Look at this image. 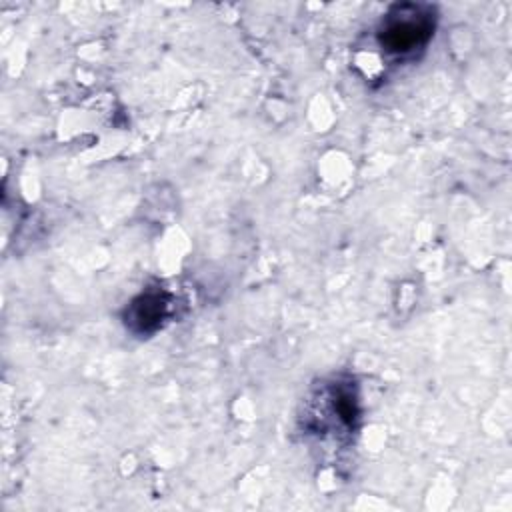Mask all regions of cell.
<instances>
[{
  "label": "cell",
  "instance_id": "6da1fadb",
  "mask_svg": "<svg viewBox=\"0 0 512 512\" xmlns=\"http://www.w3.org/2000/svg\"><path fill=\"white\" fill-rule=\"evenodd\" d=\"M434 36V10L426 4H394L380 22L378 44L386 54L410 56Z\"/></svg>",
  "mask_w": 512,
  "mask_h": 512
},
{
  "label": "cell",
  "instance_id": "7a4b0ae2",
  "mask_svg": "<svg viewBox=\"0 0 512 512\" xmlns=\"http://www.w3.org/2000/svg\"><path fill=\"white\" fill-rule=\"evenodd\" d=\"M168 312V300L162 292H146L134 298L126 310V326L136 334L154 332Z\"/></svg>",
  "mask_w": 512,
  "mask_h": 512
}]
</instances>
